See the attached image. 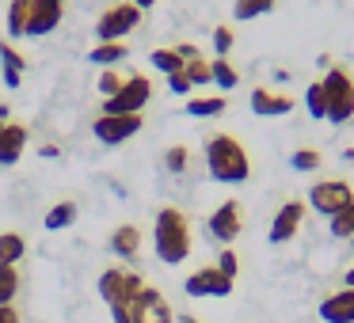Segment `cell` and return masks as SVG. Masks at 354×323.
Here are the masks:
<instances>
[{
	"instance_id": "1",
	"label": "cell",
	"mask_w": 354,
	"mask_h": 323,
	"mask_svg": "<svg viewBox=\"0 0 354 323\" xmlns=\"http://www.w3.org/2000/svg\"><path fill=\"white\" fill-rule=\"evenodd\" d=\"M206 171L217 183H248V175H252L248 148L232 133H214L206 141Z\"/></svg>"
},
{
	"instance_id": "2",
	"label": "cell",
	"mask_w": 354,
	"mask_h": 323,
	"mask_svg": "<svg viewBox=\"0 0 354 323\" xmlns=\"http://www.w3.org/2000/svg\"><path fill=\"white\" fill-rule=\"evenodd\" d=\"M153 244H156V255H160V262H168V266H179V262L191 255V221H187L183 209L176 206H164L160 213H156V224H153Z\"/></svg>"
},
{
	"instance_id": "3",
	"label": "cell",
	"mask_w": 354,
	"mask_h": 323,
	"mask_svg": "<svg viewBox=\"0 0 354 323\" xmlns=\"http://www.w3.org/2000/svg\"><path fill=\"white\" fill-rule=\"evenodd\" d=\"M324 84V103H328V122L343 126L354 118V77L343 69V65H331Z\"/></svg>"
},
{
	"instance_id": "4",
	"label": "cell",
	"mask_w": 354,
	"mask_h": 323,
	"mask_svg": "<svg viewBox=\"0 0 354 323\" xmlns=\"http://www.w3.org/2000/svg\"><path fill=\"white\" fill-rule=\"evenodd\" d=\"M153 99V84L149 77H130L111 99H103L100 115H141V107Z\"/></svg>"
},
{
	"instance_id": "5",
	"label": "cell",
	"mask_w": 354,
	"mask_h": 323,
	"mask_svg": "<svg viewBox=\"0 0 354 323\" xmlns=\"http://www.w3.org/2000/svg\"><path fill=\"white\" fill-rule=\"evenodd\" d=\"M138 23H141V8L130 4V0H122V4H111L100 16L95 35H100V42H122L130 31H138Z\"/></svg>"
},
{
	"instance_id": "6",
	"label": "cell",
	"mask_w": 354,
	"mask_h": 323,
	"mask_svg": "<svg viewBox=\"0 0 354 323\" xmlns=\"http://www.w3.org/2000/svg\"><path fill=\"white\" fill-rule=\"evenodd\" d=\"M351 202H354V190H351L346 179H320V183H313V190H308V206L320 217H335L339 209H346Z\"/></svg>"
},
{
	"instance_id": "7",
	"label": "cell",
	"mask_w": 354,
	"mask_h": 323,
	"mask_svg": "<svg viewBox=\"0 0 354 323\" xmlns=\"http://www.w3.org/2000/svg\"><path fill=\"white\" fill-rule=\"evenodd\" d=\"M206 228H209V236H214L217 244H232V239L244 232V209H240V202L236 198L221 202V206L209 213Z\"/></svg>"
},
{
	"instance_id": "8",
	"label": "cell",
	"mask_w": 354,
	"mask_h": 323,
	"mask_svg": "<svg viewBox=\"0 0 354 323\" xmlns=\"http://www.w3.org/2000/svg\"><path fill=\"white\" fill-rule=\"evenodd\" d=\"M141 126H145L141 115H100L95 126H92V133L103 141V145H122V141H130L133 133H141Z\"/></svg>"
},
{
	"instance_id": "9",
	"label": "cell",
	"mask_w": 354,
	"mask_h": 323,
	"mask_svg": "<svg viewBox=\"0 0 354 323\" xmlns=\"http://www.w3.org/2000/svg\"><path fill=\"white\" fill-rule=\"evenodd\" d=\"M130 315H133V323H176L171 304L164 300L160 289H153V285H145V289L138 293V300L130 304Z\"/></svg>"
},
{
	"instance_id": "10",
	"label": "cell",
	"mask_w": 354,
	"mask_h": 323,
	"mask_svg": "<svg viewBox=\"0 0 354 323\" xmlns=\"http://www.w3.org/2000/svg\"><path fill=\"white\" fill-rule=\"evenodd\" d=\"M232 285L236 282L225 277L217 266H202V270H194V274L183 282V289H187V297H229Z\"/></svg>"
},
{
	"instance_id": "11",
	"label": "cell",
	"mask_w": 354,
	"mask_h": 323,
	"mask_svg": "<svg viewBox=\"0 0 354 323\" xmlns=\"http://www.w3.org/2000/svg\"><path fill=\"white\" fill-rule=\"evenodd\" d=\"M65 16V0H31V16H27V39H42V35L57 31Z\"/></svg>"
},
{
	"instance_id": "12",
	"label": "cell",
	"mask_w": 354,
	"mask_h": 323,
	"mask_svg": "<svg viewBox=\"0 0 354 323\" xmlns=\"http://www.w3.org/2000/svg\"><path fill=\"white\" fill-rule=\"evenodd\" d=\"M301 221H305V202L290 198L274 213V221H270V228H267V239H270V244H290V239L297 236Z\"/></svg>"
},
{
	"instance_id": "13",
	"label": "cell",
	"mask_w": 354,
	"mask_h": 323,
	"mask_svg": "<svg viewBox=\"0 0 354 323\" xmlns=\"http://www.w3.org/2000/svg\"><path fill=\"white\" fill-rule=\"evenodd\" d=\"M24 148H27V126H19V122H4V126H0V168L19 164Z\"/></svg>"
},
{
	"instance_id": "14",
	"label": "cell",
	"mask_w": 354,
	"mask_h": 323,
	"mask_svg": "<svg viewBox=\"0 0 354 323\" xmlns=\"http://www.w3.org/2000/svg\"><path fill=\"white\" fill-rule=\"evenodd\" d=\"M320 320L324 323H354V289H339L320 300Z\"/></svg>"
},
{
	"instance_id": "15",
	"label": "cell",
	"mask_w": 354,
	"mask_h": 323,
	"mask_svg": "<svg viewBox=\"0 0 354 323\" xmlns=\"http://www.w3.org/2000/svg\"><path fill=\"white\" fill-rule=\"evenodd\" d=\"M252 110L259 118H282V115H290V110H293V99H290V95L270 92V88H255V92H252Z\"/></svg>"
},
{
	"instance_id": "16",
	"label": "cell",
	"mask_w": 354,
	"mask_h": 323,
	"mask_svg": "<svg viewBox=\"0 0 354 323\" xmlns=\"http://www.w3.org/2000/svg\"><path fill=\"white\" fill-rule=\"evenodd\" d=\"M138 251H141V228L138 224H118L111 232V255H118V259H138Z\"/></svg>"
},
{
	"instance_id": "17",
	"label": "cell",
	"mask_w": 354,
	"mask_h": 323,
	"mask_svg": "<svg viewBox=\"0 0 354 323\" xmlns=\"http://www.w3.org/2000/svg\"><path fill=\"white\" fill-rule=\"evenodd\" d=\"M100 297L107 300L111 308L126 304V270H118V266L103 270V274H100Z\"/></svg>"
},
{
	"instance_id": "18",
	"label": "cell",
	"mask_w": 354,
	"mask_h": 323,
	"mask_svg": "<svg viewBox=\"0 0 354 323\" xmlns=\"http://www.w3.org/2000/svg\"><path fill=\"white\" fill-rule=\"evenodd\" d=\"M27 255V239L19 232H0V266H16Z\"/></svg>"
},
{
	"instance_id": "19",
	"label": "cell",
	"mask_w": 354,
	"mask_h": 323,
	"mask_svg": "<svg viewBox=\"0 0 354 323\" xmlns=\"http://www.w3.org/2000/svg\"><path fill=\"white\" fill-rule=\"evenodd\" d=\"M77 213H80L77 202L65 198V202H57V206H50V213H46L42 224H46V232H62V228H69V224L77 221Z\"/></svg>"
},
{
	"instance_id": "20",
	"label": "cell",
	"mask_w": 354,
	"mask_h": 323,
	"mask_svg": "<svg viewBox=\"0 0 354 323\" xmlns=\"http://www.w3.org/2000/svg\"><path fill=\"white\" fill-rule=\"evenodd\" d=\"M225 107H229L225 95H198V99L187 103V115L191 118H217V115H225Z\"/></svg>"
},
{
	"instance_id": "21",
	"label": "cell",
	"mask_w": 354,
	"mask_h": 323,
	"mask_svg": "<svg viewBox=\"0 0 354 323\" xmlns=\"http://www.w3.org/2000/svg\"><path fill=\"white\" fill-rule=\"evenodd\" d=\"M126 54H130V50H126V42H100V46L88 54V61H92V65H103V69H111V65H118Z\"/></svg>"
},
{
	"instance_id": "22",
	"label": "cell",
	"mask_w": 354,
	"mask_h": 323,
	"mask_svg": "<svg viewBox=\"0 0 354 323\" xmlns=\"http://www.w3.org/2000/svg\"><path fill=\"white\" fill-rule=\"evenodd\" d=\"M274 4L278 0H236V4H232V16H236L240 23H248V19H259V16H267V12H274Z\"/></svg>"
},
{
	"instance_id": "23",
	"label": "cell",
	"mask_w": 354,
	"mask_h": 323,
	"mask_svg": "<svg viewBox=\"0 0 354 323\" xmlns=\"http://www.w3.org/2000/svg\"><path fill=\"white\" fill-rule=\"evenodd\" d=\"M27 16H31V0H12L8 4V35L24 39L27 35Z\"/></svg>"
},
{
	"instance_id": "24",
	"label": "cell",
	"mask_w": 354,
	"mask_h": 323,
	"mask_svg": "<svg viewBox=\"0 0 354 323\" xmlns=\"http://www.w3.org/2000/svg\"><path fill=\"white\" fill-rule=\"evenodd\" d=\"M328 232L335 239H351L354 236V202L346 209H339L335 217H328Z\"/></svg>"
},
{
	"instance_id": "25",
	"label": "cell",
	"mask_w": 354,
	"mask_h": 323,
	"mask_svg": "<svg viewBox=\"0 0 354 323\" xmlns=\"http://www.w3.org/2000/svg\"><path fill=\"white\" fill-rule=\"evenodd\" d=\"M209 72H214V84L221 88V92H232V88L240 84V72L232 69L225 57H217V61H209Z\"/></svg>"
},
{
	"instance_id": "26",
	"label": "cell",
	"mask_w": 354,
	"mask_h": 323,
	"mask_svg": "<svg viewBox=\"0 0 354 323\" xmlns=\"http://www.w3.org/2000/svg\"><path fill=\"white\" fill-rule=\"evenodd\" d=\"M149 61H153V69H160L164 77H171V72H183V57L176 54V50H153V54H149Z\"/></svg>"
},
{
	"instance_id": "27",
	"label": "cell",
	"mask_w": 354,
	"mask_h": 323,
	"mask_svg": "<svg viewBox=\"0 0 354 323\" xmlns=\"http://www.w3.org/2000/svg\"><path fill=\"white\" fill-rule=\"evenodd\" d=\"M164 168H168L171 175H183V171L191 168V148H187V145H171L168 153H164Z\"/></svg>"
},
{
	"instance_id": "28",
	"label": "cell",
	"mask_w": 354,
	"mask_h": 323,
	"mask_svg": "<svg viewBox=\"0 0 354 323\" xmlns=\"http://www.w3.org/2000/svg\"><path fill=\"white\" fill-rule=\"evenodd\" d=\"M19 293V270L16 266H0V304H12Z\"/></svg>"
},
{
	"instance_id": "29",
	"label": "cell",
	"mask_w": 354,
	"mask_h": 323,
	"mask_svg": "<svg viewBox=\"0 0 354 323\" xmlns=\"http://www.w3.org/2000/svg\"><path fill=\"white\" fill-rule=\"evenodd\" d=\"M305 107H308V115H313V118H328V103H324V84H320V80H313V84H308Z\"/></svg>"
},
{
	"instance_id": "30",
	"label": "cell",
	"mask_w": 354,
	"mask_h": 323,
	"mask_svg": "<svg viewBox=\"0 0 354 323\" xmlns=\"http://www.w3.org/2000/svg\"><path fill=\"white\" fill-rule=\"evenodd\" d=\"M183 72H187V80H191V88H194V84H214V72H209V61H206V57H194V61H187Z\"/></svg>"
},
{
	"instance_id": "31",
	"label": "cell",
	"mask_w": 354,
	"mask_h": 323,
	"mask_svg": "<svg viewBox=\"0 0 354 323\" xmlns=\"http://www.w3.org/2000/svg\"><path fill=\"white\" fill-rule=\"evenodd\" d=\"M0 65H4V69H12V72H24V69H27L24 54H19V50L12 46L8 39H0Z\"/></svg>"
},
{
	"instance_id": "32",
	"label": "cell",
	"mask_w": 354,
	"mask_h": 323,
	"mask_svg": "<svg viewBox=\"0 0 354 323\" xmlns=\"http://www.w3.org/2000/svg\"><path fill=\"white\" fill-rule=\"evenodd\" d=\"M290 164H293V171H316L324 164V156L316 153V148H297V153L290 156Z\"/></svg>"
},
{
	"instance_id": "33",
	"label": "cell",
	"mask_w": 354,
	"mask_h": 323,
	"mask_svg": "<svg viewBox=\"0 0 354 323\" xmlns=\"http://www.w3.org/2000/svg\"><path fill=\"white\" fill-rule=\"evenodd\" d=\"M217 270H221L225 277H232V282H236V274H240V259H236V251H232V247H225V251L217 255Z\"/></svg>"
},
{
	"instance_id": "34",
	"label": "cell",
	"mask_w": 354,
	"mask_h": 323,
	"mask_svg": "<svg viewBox=\"0 0 354 323\" xmlns=\"http://www.w3.org/2000/svg\"><path fill=\"white\" fill-rule=\"evenodd\" d=\"M122 84H126V77H118L115 69L100 72V95H103V99H111V95H115V92H118V88H122Z\"/></svg>"
},
{
	"instance_id": "35",
	"label": "cell",
	"mask_w": 354,
	"mask_h": 323,
	"mask_svg": "<svg viewBox=\"0 0 354 323\" xmlns=\"http://www.w3.org/2000/svg\"><path fill=\"white\" fill-rule=\"evenodd\" d=\"M232 27H214V50H217V57H225L232 50Z\"/></svg>"
},
{
	"instance_id": "36",
	"label": "cell",
	"mask_w": 354,
	"mask_h": 323,
	"mask_svg": "<svg viewBox=\"0 0 354 323\" xmlns=\"http://www.w3.org/2000/svg\"><path fill=\"white\" fill-rule=\"evenodd\" d=\"M145 289V277L141 274H133V270H126V308L133 304V300H138V293Z\"/></svg>"
},
{
	"instance_id": "37",
	"label": "cell",
	"mask_w": 354,
	"mask_h": 323,
	"mask_svg": "<svg viewBox=\"0 0 354 323\" xmlns=\"http://www.w3.org/2000/svg\"><path fill=\"white\" fill-rule=\"evenodd\" d=\"M168 88H171L176 95H187V92H191V80H187V72H171V77H168Z\"/></svg>"
},
{
	"instance_id": "38",
	"label": "cell",
	"mask_w": 354,
	"mask_h": 323,
	"mask_svg": "<svg viewBox=\"0 0 354 323\" xmlns=\"http://www.w3.org/2000/svg\"><path fill=\"white\" fill-rule=\"evenodd\" d=\"M0 323H24V315L16 312V304H0Z\"/></svg>"
},
{
	"instance_id": "39",
	"label": "cell",
	"mask_w": 354,
	"mask_h": 323,
	"mask_svg": "<svg viewBox=\"0 0 354 323\" xmlns=\"http://www.w3.org/2000/svg\"><path fill=\"white\" fill-rule=\"evenodd\" d=\"M176 54L183 57V61H194V57H202V54H198V46H194V42H179V46H176Z\"/></svg>"
},
{
	"instance_id": "40",
	"label": "cell",
	"mask_w": 354,
	"mask_h": 323,
	"mask_svg": "<svg viewBox=\"0 0 354 323\" xmlns=\"http://www.w3.org/2000/svg\"><path fill=\"white\" fill-rule=\"evenodd\" d=\"M111 320H115V323H133V315H130V308H126V304H115V308H111Z\"/></svg>"
},
{
	"instance_id": "41",
	"label": "cell",
	"mask_w": 354,
	"mask_h": 323,
	"mask_svg": "<svg viewBox=\"0 0 354 323\" xmlns=\"http://www.w3.org/2000/svg\"><path fill=\"white\" fill-rule=\"evenodd\" d=\"M19 80H24V72H12V69H4V84H8V88H19Z\"/></svg>"
},
{
	"instance_id": "42",
	"label": "cell",
	"mask_w": 354,
	"mask_h": 323,
	"mask_svg": "<svg viewBox=\"0 0 354 323\" xmlns=\"http://www.w3.org/2000/svg\"><path fill=\"white\" fill-rule=\"evenodd\" d=\"M39 153H42V156H46V160H54V156H62V148H57V145H42V148H39Z\"/></svg>"
},
{
	"instance_id": "43",
	"label": "cell",
	"mask_w": 354,
	"mask_h": 323,
	"mask_svg": "<svg viewBox=\"0 0 354 323\" xmlns=\"http://www.w3.org/2000/svg\"><path fill=\"white\" fill-rule=\"evenodd\" d=\"M176 323H198V320H194L191 312H176Z\"/></svg>"
},
{
	"instance_id": "44",
	"label": "cell",
	"mask_w": 354,
	"mask_h": 323,
	"mask_svg": "<svg viewBox=\"0 0 354 323\" xmlns=\"http://www.w3.org/2000/svg\"><path fill=\"white\" fill-rule=\"evenodd\" d=\"M343 285H346V289H354V266H351V270H346V274H343Z\"/></svg>"
},
{
	"instance_id": "45",
	"label": "cell",
	"mask_w": 354,
	"mask_h": 323,
	"mask_svg": "<svg viewBox=\"0 0 354 323\" xmlns=\"http://www.w3.org/2000/svg\"><path fill=\"white\" fill-rule=\"evenodd\" d=\"M8 115H12V110H8V103H0V122H12Z\"/></svg>"
},
{
	"instance_id": "46",
	"label": "cell",
	"mask_w": 354,
	"mask_h": 323,
	"mask_svg": "<svg viewBox=\"0 0 354 323\" xmlns=\"http://www.w3.org/2000/svg\"><path fill=\"white\" fill-rule=\"evenodd\" d=\"M130 4H138V8H141V12H145V8H153L156 0H130Z\"/></svg>"
},
{
	"instance_id": "47",
	"label": "cell",
	"mask_w": 354,
	"mask_h": 323,
	"mask_svg": "<svg viewBox=\"0 0 354 323\" xmlns=\"http://www.w3.org/2000/svg\"><path fill=\"white\" fill-rule=\"evenodd\" d=\"M351 247H354V236H351Z\"/></svg>"
}]
</instances>
